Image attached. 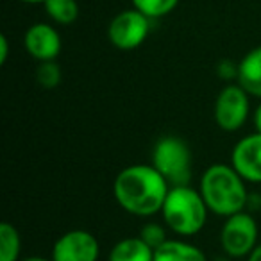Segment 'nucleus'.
<instances>
[{
  "mask_svg": "<svg viewBox=\"0 0 261 261\" xmlns=\"http://www.w3.org/2000/svg\"><path fill=\"white\" fill-rule=\"evenodd\" d=\"M170 188V182L152 165H130L115 177L113 195L127 213L152 217L161 213Z\"/></svg>",
  "mask_w": 261,
  "mask_h": 261,
  "instance_id": "nucleus-1",
  "label": "nucleus"
},
{
  "mask_svg": "<svg viewBox=\"0 0 261 261\" xmlns=\"http://www.w3.org/2000/svg\"><path fill=\"white\" fill-rule=\"evenodd\" d=\"M47 15L61 25H70L79 16V6L75 0H45Z\"/></svg>",
  "mask_w": 261,
  "mask_h": 261,
  "instance_id": "nucleus-15",
  "label": "nucleus"
},
{
  "mask_svg": "<svg viewBox=\"0 0 261 261\" xmlns=\"http://www.w3.org/2000/svg\"><path fill=\"white\" fill-rule=\"evenodd\" d=\"M100 245L95 234L84 229H72L61 234L52 247V261H97Z\"/></svg>",
  "mask_w": 261,
  "mask_h": 261,
  "instance_id": "nucleus-8",
  "label": "nucleus"
},
{
  "mask_svg": "<svg viewBox=\"0 0 261 261\" xmlns=\"http://www.w3.org/2000/svg\"><path fill=\"white\" fill-rule=\"evenodd\" d=\"M245 182L232 165H211L200 179V195L211 213L227 218L247 206Z\"/></svg>",
  "mask_w": 261,
  "mask_h": 261,
  "instance_id": "nucleus-2",
  "label": "nucleus"
},
{
  "mask_svg": "<svg viewBox=\"0 0 261 261\" xmlns=\"http://www.w3.org/2000/svg\"><path fill=\"white\" fill-rule=\"evenodd\" d=\"M22 261H52V259H47V257H40V256H31V257H25Z\"/></svg>",
  "mask_w": 261,
  "mask_h": 261,
  "instance_id": "nucleus-22",
  "label": "nucleus"
},
{
  "mask_svg": "<svg viewBox=\"0 0 261 261\" xmlns=\"http://www.w3.org/2000/svg\"><path fill=\"white\" fill-rule=\"evenodd\" d=\"M149 16L138 9H127L111 20L108 27V38L113 47L120 50H135L147 40L150 31Z\"/></svg>",
  "mask_w": 261,
  "mask_h": 261,
  "instance_id": "nucleus-6",
  "label": "nucleus"
},
{
  "mask_svg": "<svg viewBox=\"0 0 261 261\" xmlns=\"http://www.w3.org/2000/svg\"><path fill=\"white\" fill-rule=\"evenodd\" d=\"M36 81L40 86L52 90L61 83V68L56 61H41L36 68Z\"/></svg>",
  "mask_w": 261,
  "mask_h": 261,
  "instance_id": "nucleus-17",
  "label": "nucleus"
},
{
  "mask_svg": "<svg viewBox=\"0 0 261 261\" xmlns=\"http://www.w3.org/2000/svg\"><path fill=\"white\" fill-rule=\"evenodd\" d=\"M254 127L257 133H261V104L257 106V109L254 111Z\"/></svg>",
  "mask_w": 261,
  "mask_h": 261,
  "instance_id": "nucleus-21",
  "label": "nucleus"
},
{
  "mask_svg": "<svg viewBox=\"0 0 261 261\" xmlns=\"http://www.w3.org/2000/svg\"><path fill=\"white\" fill-rule=\"evenodd\" d=\"M18 2H23V4H45V0H18Z\"/></svg>",
  "mask_w": 261,
  "mask_h": 261,
  "instance_id": "nucleus-23",
  "label": "nucleus"
},
{
  "mask_svg": "<svg viewBox=\"0 0 261 261\" xmlns=\"http://www.w3.org/2000/svg\"><path fill=\"white\" fill-rule=\"evenodd\" d=\"M25 50L38 61H56L61 52V36L48 23H34L23 36Z\"/></svg>",
  "mask_w": 261,
  "mask_h": 261,
  "instance_id": "nucleus-10",
  "label": "nucleus"
},
{
  "mask_svg": "<svg viewBox=\"0 0 261 261\" xmlns=\"http://www.w3.org/2000/svg\"><path fill=\"white\" fill-rule=\"evenodd\" d=\"M150 165L170 186H185L192 177V150L179 136H163L154 145Z\"/></svg>",
  "mask_w": 261,
  "mask_h": 261,
  "instance_id": "nucleus-4",
  "label": "nucleus"
},
{
  "mask_svg": "<svg viewBox=\"0 0 261 261\" xmlns=\"http://www.w3.org/2000/svg\"><path fill=\"white\" fill-rule=\"evenodd\" d=\"M215 122L222 130H238L249 116V93L240 84L222 88L215 100Z\"/></svg>",
  "mask_w": 261,
  "mask_h": 261,
  "instance_id": "nucleus-7",
  "label": "nucleus"
},
{
  "mask_svg": "<svg viewBox=\"0 0 261 261\" xmlns=\"http://www.w3.org/2000/svg\"><path fill=\"white\" fill-rule=\"evenodd\" d=\"M220 243L229 256H249L257 245V224L252 215L240 211L227 217L220 231Z\"/></svg>",
  "mask_w": 261,
  "mask_h": 261,
  "instance_id": "nucleus-5",
  "label": "nucleus"
},
{
  "mask_svg": "<svg viewBox=\"0 0 261 261\" xmlns=\"http://www.w3.org/2000/svg\"><path fill=\"white\" fill-rule=\"evenodd\" d=\"M154 261H207L197 245L182 240H167L154 250Z\"/></svg>",
  "mask_w": 261,
  "mask_h": 261,
  "instance_id": "nucleus-13",
  "label": "nucleus"
},
{
  "mask_svg": "<svg viewBox=\"0 0 261 261\" xmlns=\"http://www.w3.org/2000/svg\"><path fill=\"white\" fill-rule=\"evenodd\" d=\"M179 0H133L135 9L142 11L149 18H160L172 13Z\"/></svg>",
  "mask_w": 261,
  "mask_h": 261,
  "instance_id": "nucleus-16",
  "label": "nucleus"
},
{
  "mask_svg": "<svg viewBox=\"0 0 261 261\" xmlns=\"http://www.w3.org/2000/svg\"><path fill=\"white\" fill-rule=\"evenodd\" d=\"M247 261H261V243H257V245L254 247V250L249 254V259Z\"/></svg>",
  "mask_w": 261,
  "mask_h": 261,
  "instance_id": "nucleus-20",
  "label": "nucleus"
},
{
  "mask_svg": "<svg viewBox=\"0 0 261 261\" xmlns=\"http://www.w3.org/2000/svg\"><path fill=\"white\" fill-rule=\"evenodd\" d=\"M22 250L20 232L9 222L0 225V261H18Z\"/></svg>",
  "mask_w": 261,
  "mask_h": 261,
  "instance_id": "nucleus-14",
  "label": "nucleus"
},
{
  "mask_svg": "<svg viewBox=\"0 0 261 261\" xmlns=\"http://www.w3.org/2000/svg\"><path fill=\"white\" fill-rule=\"evenodd\" d=\"M231 165L247 182H261V133L249 135L234 145Z\"/></svg>",
  "mask_w": 261,
  "mask_h": 261,
  "instance_id": "nucleus-9",
  "label": "nucleus"
},
{
  "mask_svg": "<svg viewBox=\"0 0 261 261\" xmlns=\"http://www.w3.org/2000/svg\"><path fill=\"white\" fill-rule=\"evenodd\" d=\"M108 261H154V249L140 236L123 238L109 250Z\"/></svg>",
  "mask_w": 261,
  "mask_h": 261,
  "instance_id": "nucleus-12",
  "label": "nucleus"
},
{
  "mask_svg": "<svg viewBox=\"0 0 261 261\" xmlns=\"http://www.w3.org/2000/svg\"><path fill=\"white\" fill-rule=\"evenodd\" d=\"M238 84L252 97L261 98V47L252 48L238 63Z\"/></svg>",
  "mask_w": 261,
  "mask_h": 261,
  "instance_id": "nucleus-11",
  "label": "nucleus"
},
{
  "mask_svg": "<svg viewBox=\"0 0 261 261\" xmlns=\"http://www.w3.org/2000/svg\"><path fill=\"white\" fill-rule=\"evenodd\" d=\"M140 238H142L147 245H150L154 250H156L158 247H161L165 242H167V231H165L163 225L149 222V224L143 225L142 231H140Z\"/></svg>",
  "mask_w": 261,
  "mask_h": 261,
  "instance_id": "nucleus-18",
  "label": "nucleus"
},
{
  "mask_svg": "<svg viewBox=\"0 0 261 261\" xmlns=\"http://www.w3.org/2000/svg\"><path fill=\"white\" fill-rule=\"evenodd\" d=\"M207 206L195 188L172 186L161 210L165 225L179 236H195L207 220Z\"/></svg>",
  "mask_w": 261,
  "mask_h": 261,
  "instance_id": "nucleus-3",
  "label": "nucleus"
},
{
  "mask_svg": "<svg viewBox=\"0 0 261 261\" xmlns=\"http://www.w3.org/2000/svg\"><path fill=\"white\" fill-rule=\"evenodd\" d=\"M8 56H9V41H8V38L2 34V36H0V65H6Z\"/></svg>",
  "mask_w": 261,
  "mask_h": 261,
  "instance_id": "nucleus-19",
  "label": "nucleus"
}]
</instances>
